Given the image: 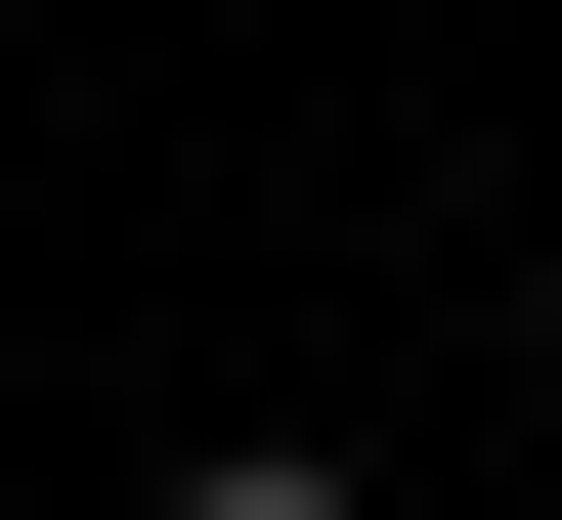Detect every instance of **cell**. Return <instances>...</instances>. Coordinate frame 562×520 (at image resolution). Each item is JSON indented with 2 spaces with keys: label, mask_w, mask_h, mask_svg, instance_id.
I'll return each instance as SVG.
<instances>
[{
  "label": "cell",
  "mask_w": 562,
  "mask_h": 520,
  "mask_svg": "<svg viewBox=\"0 0 562 520\" xmlns=\"http://www.w3.org/2000/svg\"><path fill=\"white\" fill-rule=\"evenodd\" d=\"M173 520H390V477H347V434H173Z\"/></svg>",
  "instance_id": "obj_1"
}]
</instances>
